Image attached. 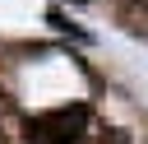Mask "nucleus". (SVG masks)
<instances>
[{
  "instance_id": "nucleus-1",
  "label": "nucleus",
  "mask_w": 148,
  "mask_h": 144,
  "mask_svg": "<svg viewBox=\"0 0 148 144\" xmlns=\"http://www.w3.org/2000/svg\"><path fill=\"white\" fill-rule=\"evenodd\" d=\"M83 125H88V107H60V111H51V116H37V121H28V135L37 139V144H74L79 135H83Z\"/></svg>"
}]
</instances>
